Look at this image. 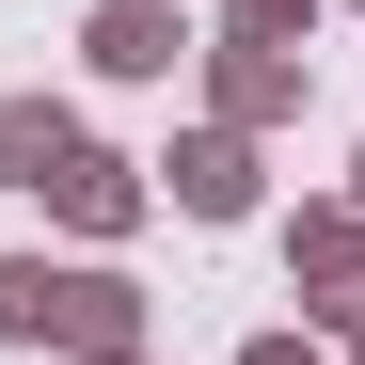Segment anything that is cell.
<instances>
[{
	"label": "cell",
	"mask_w": 365,
	"mask_h": 365,
	"mask_svg": "<svg viewBox=\"0 0 365 365\" xmlns=\"http://www.w3.org/2000/svg\"><path fill=\"white\" fill-rule=\"evenodd\" d=\"M96 64L111 80H159L175 64V16H159V0H111V16H96Z\"/></svg>",
	"instance_id": "3957f363"
},
{
	"label": "cell",
	"mask_w": 365,
	"mask_h": 365,
	"mask_svg": "<svg viewBox=\"0 0 365 365\" xmlns=\"http://www.w3.org/2000/svg\"><path fill=\"white\" fill-rule=\"evenodd\" d=\"M302 270H334V286H349V270H365V222H302Z\"/></svg>",
	"instance_id": "8992f818"
},
{
	"label": "cell",
	"mask_w": 365,
	"mask_h": 365,
	"mask_svg": "<svg viewBox=\"0 0 365 365\" xmlns=\"http://www.w3.org/2000/svg\"><path fill=\"white\" fill-rule=\"evenodd\" d=\"M286 16H302V0H238V32H286Z\"/></svg>",
	"instance_id": "52a82bcc"
},
{
	"label": "cell",
	"mask_w": 365,
	"mask_h": 365,
	"mask_svg": "<svg viewBox=\"0 0 365 365\" xmlns=\"http://www.w3.org/2000/svg\"><path fill=\"white\" fill-rule=\"evenodd\" d=\"M175 191L222 222V207H255V159H238V143H191V159H175Z\"/></svg>",
	"instance_id": "277c9868"
},
{
	"label": "cell",
	"mask_w": 365,
	"mask_h": 365,
	"mask_svg": "<svg viewBox=\"0 0 365 365\" xmlns=\"http://www.w3.org/2000/svg\"><path fill=\"white\" fill-rule=\"evenodd\" d=\"M64 159H80V128H64L48 96H16V111H0V175H16V191H48Z\"/></svg>",
	"instance_id": "7a4b0ae2"
},
{
	"label": "cell",
	"mask_w": 365,
	"mask_h": 365,
	"mask_svg": "<svg viewBox=\"0 0 365 365\" xmlns=\"http://www.w3.org/2000/svg\"><path fill=\"white\" fill-rule=\"evenodd\" d=\"M48 207H80V222H128V175H111V159H96V143H80V159H64V175H48Z\"/></svg>",
	"instance_id": "5b68a950"
},
{
	"label": "cell",
	"mask_w": 365,
	"mask_h": 365,
	"mask_svg": "<svg viewBox=\"0 0 365 365\" xmlns=\"http://www.w3.org/2000/svg\"><path fill=\"white\" fill-rule=\"evenodd\" d=\"M0 334H64V349H96V365H128L143 349V302L111 286V270H0Z\"/></svg>",
	"instance_id": "6da1fadb"
}]
</instances>
